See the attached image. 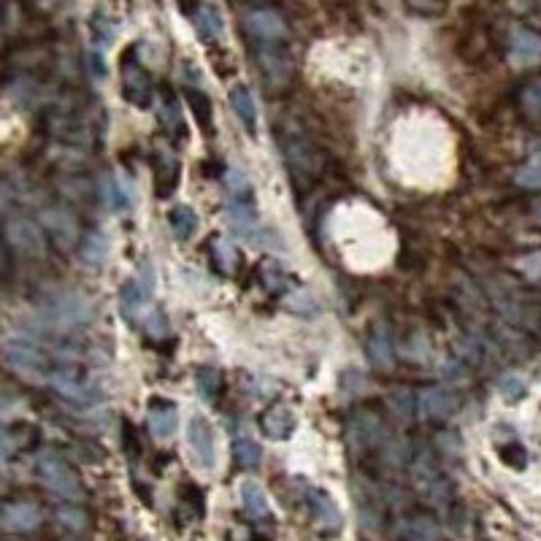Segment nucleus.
I'll use <instances>...</instances> for the list:
<instances>
[{
    "label": "nucleus",
    "mask_w": 541,
    "mask_h": 541,
    "mask_svg": "<svg viewBox=\"0 0 541 541\" xmlns=\"http://www.w3.org/2000/svg\"><path fill=\"white\" fill-rule=\"evenodd\" d=\"M411 484H414L417 495L422 500L433 503V506L446 503V498H449V482L438 471V465H436L430 452H419L414 457V463H411Z\"/></svg>",
    "instance_id": "1"
},
{
    "label": "nucleus",
    "mask_w": 541,
    "mask_h": 541,
    "mask_svg": "<svg viewBox=\"0 0 541 541\" xmlns=\"http://www.w3.org/2000/svg\"><path fill=\"white\" fill-rule=\"evenodd\" d=\"M39 476H41V482L55 495H60L66 500H82L85 498V487H82L79 476L74 473V468L63 457H58L52 452L41 455V460H39Z\"/></svg>",
    "instance_id": "2"
},
{
    "label": "nucleus",
    "mask_w": 541,
    "mask_h": 541,
    "mask_svg": "<svg viewBox=\"0 0 541 541\" xmlns=\"http://www.w3.org/2000/svg\"><path fill=\"white\" fill-rule=\"evenodd\" d=\"M282 152H284L290 168H293L295 174L306 176V179H314V176L322 171V158H320V152H317V149L311 147V141H309L301 131H295V128H290V131L284 133V139H282Z\"/></svg>",
    "instance_id": "3"
},
{
    "label": "nucleus",
    "mask_w": 541,
    "mask_h": 541,
    "mask_svg": "<svg viewBox=\"0 0 541 541\" xmlns=\"http://www.w3.org/2000/svg\"><path fill=\"white\" fill-rule=\"evenodd\" d=\"M384 444V422L371 409H357L349 419V449H376Z\"/></svg>",
    "instance_id": "4"
},
{
    "label": "nucleus",
    "mask_w": 541,
    "mask_h": 541,
    "mask_svg": "<svg viewBox=\"0 0 541 541\" xmlns=\"http://www.w3.org/2000/svg\"><path fill=\"white\" fill-rule=\"evenodd\" d=\"M4 355H6V363H9L14 371L25 374V376H31V379L47 382V374H50V371H44L47 360H44V355L39 352V347H33V344H28V341H9V344L4 347Z\"/></svg>",
    "instance_id": "5"
},
{
    "label": "nucleus",
    "mask_w": 541,
    "mask_h": 541,
    "mask_svg": "<svg viewBox=\"0 0 541 541\" xmlns=\"http://www.w3.org/2000/svg\"><path fill=\"white\" fill-rule=\"evenodd\" d=\"M187 444L195 455V460L201 463V468L212 471L217 465V444H214V430L209 425L206 417L195 414L187 425Z\"/></svg>",
    "instance_id": "6"
},
{
    "label": "nucleus",
    "mask_w": 541,
    "mask_h": 541,
    "mask_svg": "<svg viewBox=\"0 0 541 541\" xmlns=\"http://www.w3.org/2000/svg\"><path fill=\"white\" fill-rule=\"evenodd\" d=\"M47 384H52L60 395L71 398V401H79V403H87L95 398V390L93 384L79 374V368L74 365H60L55 371L47 374Z\"/></svg>",
    "instance_id": "7"
},
{
    "label": "nucleus",
    "mask_w": 541,
    "mask_h": 541,
    "mask_svg": "<svg viewBox=\"0 0 541 541\" xmlns=\"http://www.w3.org/2000/svg\"><path fill=\"white\" fill-rule=\"evenodd\" d=\"M9 241L23 252V255H28V257H41L44 252H47V239H44V230L36 225V222H31V220H25V217H17V220H12L9 222Z\"/></svg>",
    "instance_id": "8"
},
{
    "label": "nucleus",
    "mask_w": 541,
    "mask_h": 541,
    "mask_svg": "<svg viewBox=\"0 0 541 541\" xmlns=\"http://www.w3.org/2000/svg\"><path fill=\"white\" fill-rule=\"evenodd\" d=\"M244 28L252 39L257 41H282L287 36V25L282 23L279 14L274 12H266V9H255V12H247L244 14Z\"/></svg>",
    "instance_id": "9"
},
{
    "label": "nucleus",
    "mask_w": 541,
    "mask_h": 541,
    "mask_svg": "<svg viewBox=\"0 0 541 541\" xmlns=\"http://www.w3.org/2000/svg\"><path fill=\"white\" fill-rule=\"evenodd\" d=\"M295 428H298V417L287 403H274L260 417V430L271 441H287L295 433Z\"/></svg>",
    "instance_id": "10"
},
{
    "label": "nucleus",
    "mask_w": 541,
    "mask_h": 541,
    "mask_svg": "<svg viewBox=\"0 0 541 541\" xmlns=\"http://www.w3.org/2000/svg\"><path fill=\"white\" fill-rule=\"evenodd\" d=\"M417 401V414L422 419H446V414L455 409V398L449 390L433 384V387H422L414 392Z\"/></svg>",
    "instance_id": "11"
},
{
    "label": "nucleus",
    "mask_w": 541,
    "mask_h": 541,
    "mask_svg": "<svg viewBox=\"0 0 541 541\" xmlns=\"http://www.w3.org/2000/svg\"><path fill=\"white\" fill-rule=\"evenodd\" d=\"M401 541H441V525L430 514H406L395 522Z\"/></svg>",
    "instance_id": "12"
},
{
    "label": "nucleus",
    "mask_w": 541,
    "mask_h": 541,
    "mask_svg": "<svg viewBox=\"0 0 541 541\" xmlns=\"http://www.w3.org/2000/svg\"><path fill=\"white\" fill-rule=\"evenodd\" d=\"M147 422H149V430L158 441H168L179 428V409L166 398H152L149 411H147Z\"/></svg>",
    "instance_id": "13"
},
{
    "label": "nucleus",
    "mask_w": 541,
    "mask_h": 541,
    "mask_svg": "<svg viewBox=\"0 0 541 541\" xmlns=\"http://www.w3.org/2000/svg\"><path fill=\"white\" fill-rule=\"evenodd\" d=\"M0 522H4V527H9L14 533H28V530L39 527L41 511L31 500H12V503H6L4 509H0Z\"/></svg>",
    "instance_id": "14"
},
{
    "label": "nucleus",
    "mask_w": 541,
    "mask_h": 541,
    "mask_svg": "<svg viewBox=\"0 0 541 541\" xmlns=\"http://www.w3.org/2000/svg\"><path fill=\"white\" fill-rule=\"evenodd\" d=\"M122 90H125V98L139 109H147L152 101V82L139 63L122 66Z\"/></svg>",
    "instance_id": "15"
},
{
    "label": "nucleus",
    "mask_w": 541,
    "mask_h": 541,
    "mask_svg": "<svg viewBox=\"0 0 541 541\" xmlns=\"http://www.w3.org/2000/svg\"><path fill=\"white\" fill-rule=\"evenodd\" d=\"M509 58L517 68H530L541 63V36L533 31H514Z\"/></svg>",
    "instance_id": "16"
},
{
    "label": "nucleus",
    "mask_w": 541,
    "mask_h": 541,
    "mask_svg": "<svg viewBox=\"0 0 541 541\" xmlns=\"http://www.w3.org/2000/svg\"><path fill=\"white\" fill-rule=\"evenodd\" d=\"M50 314L58 325L63 328H71V325H82L90 320V306L85 301H79L77 295H60L52 306H50Z\"/></svg>",
    "instance_id": "17"
},
{
    "label": "nucleus",
    "mask_w": 541,
    "mask_h": 541,
    "mask_svg": "<svg viewBox=\"0 0 541 541\" xmlns=\"http://www.w3.org/2000/svg\"><path fill=\"white\" fill-rule=\"evenodd\" d=\"M179 174H182V168H179V160L168 152V149H163L160 155H158V166H155V193L160 195V198H168L174 190H176V185H179Z\"/></svg>",
    "instance_id": "18"
},
{
    "label": "nucleus",
    "mask_w": 541,
    "mask_h": 541,
    "mask_svg": "<svg viewBox=\"0 0 541 541\" xmlns=\"http://www.w3.org/2000/svg\"><path fill=\"white\" fill-rule=\"evenodd\" d=\"M309 506H311L314 519H317L322 527H328V530H338V527H341V509H338V503H336L328 492H322V490H309Z\"/></svg>",
    "instance_id": "19"
},
{
    "label": "nucleus",
    "mask_w": 541,
    "mask_h": 541,
    "mask_svg": "<svg viewBox=\"0 0 541 541\" xmlns=\"http://www.w3.org/2000/svg\"><path fill=\"white\" fill-rule=\"evenodd\" d=\"M228 101H230V109H233V114L239 117V122H241L249 133H255V131H257V106H255V101H252V93H249L244 85H236V87L230 90V95H228Z\"/></svg>",
    "instance_id": "20"
},
{
    "label": "nucleus",
    "mask_w": 541,
    "mask_h": 541,
    "mask_svg": "<svg viewBox=\"0 0 541 541\" xmlns=\"http://www.w3.org/2000/svg\"><path fill=\"white\" fill-rule=\"evenodd\" d=\"M365 349H368V357H371V363H374L376 368H390V365H392V357H395V355H392V338H390V333H387L384 325L371 328V336H368Z\"/></svg>",
    "instance_id": "21"
},
{
    "label": "nucleus",
    "mask_w": 541,
    "mask_h": 541,
    "mask_svg": "<svg viewBox=\"0 0 541 541\" xmlns=\"http://www.w3.org/2000/svg\"><path fill=\"white\" fill-rule=\"evenodd\" d=\"M44 225L50 228V233L60 241V244H74L77 239H79V225H77V220L68 214V212H63V209H55V212H47L44 214Z\"/></svg>",
    "instance_id": "22"
},
{
    "label": "nucleus",
    "mask_w": 541,
    "mask_h": 541,
    "mask_svg": "<svg viewBox=\"0 0 541 541\" xmlns=\"http://www.w3.org/2000/svg\"><path fill=\"white\" fill-rule=\"evenodd\" d=\"M257 63H260V71L266 74V79L274 87H284L290 82V63H287V58L282 52H276V50L260 52Z\"/></svg>",
    "instance_id": "23"
},
{
    "label": "nucleus",
    "mask_w": 541,
    "mask_h": 541,
    "mask_svg": "<svg viewBox=\"0 0 541 541\" xmlns=\"http://www.w3.org/2000/svg\"><path fill=\"white\" fill-rule=\"evenodd\" d=\"M239 492H241V506L252 519H266L268 517V511H271L268 509V498H266V490L257 482H252V479L241 482Z\"/></svg>",
    "instance_id": "24"
},
{
    "label": "nucleus",
    "mask_w": 541,
    "mask_h": 541,
    "mask_svg": "<svg viewBox=\"0 0 541 541\" xmlns=\"http://www.w3.org/2000/svg\"><path fill=\"white\" fill-rule=\"evenodd\" d=\"M144 303H147L144 287H141L139 282H128V284L122 287V293H120V309H122V314H125V320H128L131 325L141 317Z\"/></svg>",
    "instance_id": "25"
},
{
    "label": "nucleus",
    "mask_w": 541,
    "mask_h": 541,
    "mask_svg": "<svg viewBox=\"0 0 541 541\" xmlns=\"http://www.w3.org/2000/svg\"><path fill=\"white\" fill-rule=\"evenodd\" d=\"M168 228L174 230V236L176 239H190L193 233H195V228H198V217H195V212L190 209V206H185V203H179V206H174L171 212H168Z\"/></svg>",
    "instance_id": "26"
},
{
    "label": "nucleus",
    "mask_w": 541,
    "mask_h": 541,
    "mask_svg": "<svg viewBox=\"0 0 541 541\" xmlns=\"http://www.w3.org/2000/svg\"><path fill=\"white\" fill-rule=\"evenodd\" d=\"M195 387H198V392L206 403H214L220 390H222V374L214 365H201L198 374H195Z\"/></svg>",
    "instance_id": "27"
},
{
    "label": "nucleus",
    "mask_w": 541,
    "mask_h": 541,
    "mask_svg": "<svg viewBox=\"0 0 541 541\" xmlns=\"http://www.w3.org/2000/svg\"><path fill=\"white\" fill-rule=\"evenodd\" d=\"M212 260H214V268L222 271V274H233L236 266H239V252L236 247L228 241V239H217L212 244Z\"/></svg>",
    "instance_id": "28"
},
{
    "label": "nucleus",
    "mask_w": 541,
    "mask_h": 541,
    "mask_svg": "<svg viewBox=\"0 0 541 541\" xmlns=\"http://www.w3.org/2000/svg\"><path fill=\"white\" fill-rule=\"evenodd\" d=\"M195 28L203 39H220L225 25H222V17L212 9V6H201L195 12Z\"/></svg>",
    "instance_id": "29"
},
{
    "label": "nucleus",
    "mask_w": 541,
    "mask_h": 541,
    "mask_svg": "<svg viewBox=\"0 0 541 541\" xmlns=\"http://www.w3.org/2000/svg\"><path fill=\"white\" fill-rule=\"evenodd\" d=\"M519 106H522L525 117H530L533 122H541V79H533L522 87Z\"/></svg>",
    "instance_id": "30"
},
{
    "label": "nucleus",
    "mask_w": 541,
    "mask_h": 541,
    "mask_svg": "<svg viewBox=\"0 0 541 541\" xmlns=\"http://www.w3.org/2000/svg\"><path fill=\"white\" fill-rule=\"evenodd\" d=\"M109 255V241L101 233H90L82 244V260L90 266H101Z\"/></svg>",
    "instance_id": "31"
},
{
    "label": "nucleus",
    "mask_w": 541,
    "mask_h": 541,
    "mask_svg": "<svg viewBox=\"0 0 541 541\" xmlns=\"http://www.w3.org/2000/svg\"><path fill=\"white\" fill-rule=\"evenodd\" d=\"M233 455H236V463L241 468H257L260 460H263V449L252 438H239L233 444Z\"/></svg>",
    "instance_id": "32"
},
{
    "label": "nucleus",
    "mask_w": 541,
    "mask_h": 541,
    "mask_svg": "<svg viewBox=\"0 0 541 541\" xmlns=\"http://www.w3.org/2000/svg\"><path fill=\"white\" fill-rule=\"evenodd\" d=\"M260 271H263V282H266V287L268 290H282L284 284H287V274H284V268L276 263V260H266L263 266H260Z\"/></svg>",
    "instance_id": "33"
},
{
    "label": "nucleus",
    "mask_w": 541,
    "mask_h": 541,
    "mask_svg": "<svg viewBox=\"0 0 541 541\" xmlns=\"http://www.w3.org/2000/svg\"><path fill=\"white\" fill-rule=\"evenodd\" d=\"M517 268L527 282L541 284V252H527L525 257L517 260Z\"/></svg>",
    "instance_id": "34"
},
{
    "label": "nucleus",
    "mask_w": 541,
    "mask_h": 541,
    "mask_svg": "<svg viewBox=\"0 0 541 541\" xmlns=\"http://www.w3.org/2000/svg\"><path fill=\"white\" fill-rule=\"evenodd\" d=\"M144 330L152 336V338H166L168 336V317L163 314V311H158V309H152V311H147V317H144Z\"/></svg>",
    "instance_id": "35"
},
{
    "label": "nucleus",
    "mask_w": 541,
    "mask_h": 541,
    "mask_svg": "<svg viewBox=\"0 0 541 541\" xmlns=\"http://www.w3.org/2000/svg\"><path fill=\"white\" fill-rule=\"evenodd\" d=\"M58 519L68 527V530H85L87 527V514L77 506H63L58 509Z\"/></svg>",
    "instance_id": "36"
},
{
    "label": "nucleus",
    "mask_w": 541,
    "mask_h": 541,
    "mask_svg": "<svg viewBox=\"0 0 541 541\" xmlns=\"http://www.w3.org/2000/svg\"><path fill=\"white\" fill-rule=\"evenodd\" d=\"M187 95H190V104H193L195 117L201 120V125H203V128H212V104H209V98L201 95V93H187Z\"/></svg>",
    "instance_id": "37"
},
{
    "label": "nucleus",
    "mask_w": 541,
    "mask_h": 541,
    "mask_svg": "<svg viewBox=\"0 0 541 541\" xmlns=\"http://www.w3.org/2000/svg\"><path fill=\"white\" fill-rule=\"evenodd\" d=\"M284 306L293 309V311H298V314H309V311L317 309V303H314V298L309 293H290L284 298Z\"/></svg>",
    "instance_id": "38"
},
{
    "label": "nucleus",
    "mask_w": 541,
    "mask_h": 541,
    "mask_svg": "<svg viewBox=\"0 0 541 541\" xmlns=\"http://www.w3.org/2000/svg\"><path fill=\"white\" fill-rule=\"evenodd\" d=\"M498 392L506 398V401H517L522 392H525V382L519 376H503L500 384H498Z\"/></svg>",
    "instance_id": "39"
},
{
    "label": "nucleus",
    "mask_w": 541,
    "mask_h": 541,
    "mask_svg": "<svg viewBox=\"0 0 541 541\" xmlns=\"http://www.w3.org/2000/svg\"><path fill=\"white\" fill-rule=\"evenodd\" d=\"M500 460H506L511 468H525V463H527V457H525V449H522L519 444H511V446L500 449Z\"/></svg>",
    "instance_id": "40"
},
{
    "label": "nucleus",
    "mask_w": 541,
    "mask_h": 541,
    "mask_svg": "<svg viewBox=\"0 0 541 541\" xmlns=\"http://www.w3.org/2000/svg\"><path fill=\"white\" fill-rule=\"evenodd\" d=\"M228 187H230V195L236 198H244L249 193V182L241 171H228Z\"/></svg>",
    "instance_id": "41"
},
{
    "label": "nucleus",
    "mask_w": 541,
    "mask_h": 541,
    "mask_svg": "<svg viewBox=\"0 0 541 541\" xmlns=\"http://www.w3.org/2000/svg\"><path fill=\"white\" fill-rule=\"evenodd\" d=\"M6 271H9V257H6V249H4V244H0V279L6 276Z\"/></svg>",
    "instance_id": "42"
},
{
    "label": "nucleus",
    "mask_w": 541,
    "mask_h": 541,
    "mask_svg": "<svg viewBox=\"0 0 541 541\" xmlns=\"http://www.w3.org/2000/svg\"><path fill=\"white\" fill-rule=\"evenodd\" d=\"M522 185H541V174H519L517 176Z\"/></svg>",
    "instance_id": "43"
},
{
    "label": "nucleus",
    "mask_w": 541,
    "mask_h": 541,
    "mask_svg": "<svg viewBox=\"0 0 541 541\" xmlns=\"http://www.w3.org/2000/svg\"><path fill=\"white\" fill-rule=\"evenodd\" d=\"M533 214H536V222L541 225V201L536 203V209H533Z\"/></svg>",
    "instance_id": "44"
}]
</instances>
